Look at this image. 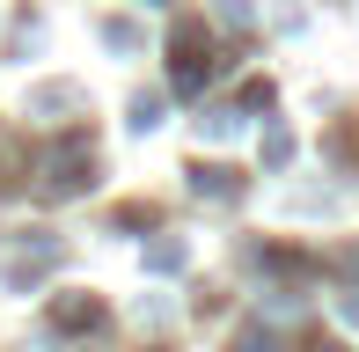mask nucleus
I'll use <instances>...</instances> for the list:
<instances>
[{
    "mask_svg": "<svg viewBox=\"0 0 359 352\" xmlns=\"http://www.w3.org/2000/svg\"><path fill=\"white\" fill-rule=\"evenodd\" d=\"M213 15L220 22H250V0H213Z\"/></svg>",
    "mask_w": 359,
    "mask_h": 352,
    "instance_id": "nucleus-3",
    "label": "nucleus"
},
{
    "mask_svg": "<svg viewBox=\"0 0 359 352\" xmlns=\"http://www.w3.org/2000/svg\"><path fill=\"white\" fill-rule=\"evenodd\" d=\"M147 264H154V271H176V264H184V243H154V250H147Z\"/></svg>",
    "mask_w": 359,
    "mask_h": 352,
    "instance_id": "nucleus-2",
    "label": "nucleus"
},
{
    "mask_svg": "<svg viewBox=\"0 0 359 352\" xmlns=\"http://www.w3.org/2000/svg\"><path fill=\"white\" fill-rule=\"evenodd\" d=\"M242 176H227V169H191V191H205V198H220V191H235Z\"/></svg>",
    "mask_w": 359,
    "mask_h": 352,
    "instance_id": "nucleus-1",
    "label": "nucleus"
}]
</instances>
